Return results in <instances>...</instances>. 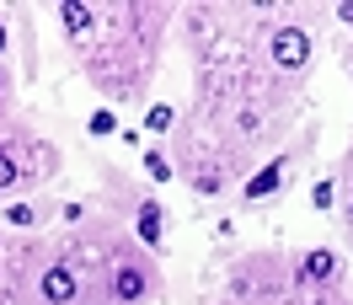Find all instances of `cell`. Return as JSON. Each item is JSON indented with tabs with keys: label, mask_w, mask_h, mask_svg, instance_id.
<instances>
[{
	"label": "cell",
	"mask_w": 353,
	"mask_h": 305,
	"mask_svg": "<svg viewBox=\"0 0 353 305\" xmlns=\"http://www.w3.org/2000/svg\"><path fill=\"white\" fill-rule=\"evenodd\" d=\"M134 236H139L145 252L166 246V209H161V198H134Z\"/></svg>",
	"instance_id": "obj_4"
},
{
	"label": "cell",
	"mask_w": 353,
	"mask_h": 305,
	"mask_svg": "<svg viewBox=\"0 0 353 305\" xmlns=\"http://www.w3.org/2000/svg\"><path fill=\"white\" fill-rule=\"evenodd\" d=\"M337 273H343V257L332 246H310L305 257H300V279H310V284H332Z\"/></svg>",
	"instance_id": "obj_6"
},
{
	"label": "cell",
	"mask_w": 353,
	"mask_h": 305,
	"mask_svg": "<svg viewBox=\"0 0 353 305\" xmlns=\"http://www.w3.org/2000/svg\"><path fill=\"white\" fill-rule=\"evenodd\" d=\"M348 75H353V70H348Z\"/></svg>",
	"instance_id": "obj_17"
},
{
	"label": "cell",
	"mask_w": 353,
	"mask_h": 305,
	"mask_svg": "<svg viewBox=\"0 0 353 305\" xmlns=\"http://www.w3.org/2000/svg\"><path fill=\"white\" fill-rule=\"evenodd\" d=\"M310 54H316V43H310V32L305 27H273L268 32V59H273V70H284V75H305L310 70Z\"/></svg>",
	"instance_id": "obj_2"
},
{
	"label": "cell",
	"mask_w": 353,
	"mask_h": 305,
	"mask_svg": "<svg viewBox=\"0 0 353 305\" xmlns=\"http://www.w3.org/2000/svg\"><path fill=\"white\" fill-rule=\"evenodd\" d=\"M6 97H11V70L0 65V102H6Z\"/></svg>",
	"instance_id": "obj_15"
},
{
	"label": "cell",
	"mask_w": 353,
	"mask_h": 305,
	"mask_svg": "<svg viewBox=\"0 0 353 305\" xmlns=\"http://www.w3.org/2000/svg\"><path fill=\"white\" fill-rule=\"evenodd\" d=\"M172 124H176V108H172V102H150V108H145V129H150L155 139H161V134H172Z\"/></svg>",
	"instance_id": "obj_10"
},
{
	"label": "cell",
	"mask_w": 353,
	"mask_h": 305,
	"mask_svg": "<svg viewBox=\"0 0 353 305\" xmlns=\"http://www.w3.org/2000/svg\"><path fill=\"white\" fill-rule=\"evenodd\" d=\"M38 300H43V305H75V300H81V273H75V262H70V257L48 262L43 273H38Z\"/></svg>",
	"instance_id": "obj_3"
},
{
	"label": "cell",
	"mask_w": 353,
	"mask_h": 305,
	"mask_svg": "<svg viewBox=\"0 0 353 305\" xmlns=\"http://www.w3.org/2000/svg\"><path fill=\"white\" fill-rule=\"evenodd\" d=\"M139 172L150 177V182H172V177H176V161L166 155V145H145V155H139Z\"/></svg>",
	"instance_id": "obj_8"
},
{
	"label": "cell",
	"mask_w": 353,
	"mask_h": 305,
	"mask_svg": "<svg viewBox=\"0 0 353 305\" xmlns=\"http://www.w3.org/2000/svg\"><path fill=\"white\" fill-rule=\"evenodd\" d=\"M54 17H59V27H65L70 38H86L91 27H97V11H91L86 0H59V11H54Z\"/></svg>",
	"instance_id": "obj_7"
},
{
	"label": "cell",
	"mask_w": 353,
	"mask_h": 305,
	"mask_svg": "<svg viewBox=\"0 0 353 305\" xmlns=\"http://www.w3.org/2000/svg\"><path fill=\"white\" fill-rule=\"evenodd\" d=\"M0 219H6V225H11V230H38V204H6V209H0Z\"/></svg>",
	"instance_id": "obj_9"
},
{
	"label": "cell",
	"mask_w": 353,
	"mask_h": 305,
	"mask_svg": "<svg viewBox=\"0 0 353 305\" xmlns=\"http://www.w3.org/2000/svg\"><path fill=\"white\" fill-rule=\"evenodd\" d=\"M337 22H343V27H353V0H343V6H337Z\"/></svg>",
	"instance_id": "obj_14"
},
{
	"label": "cell",
	"mask_w": 353,
	"mask_h": 305,
	"mask_svg": "<svg viewBox=\"0 0 353 305\" xmlns=\"http://www.w3.org/2000/svg\"><path fill=\"white\" fill-rule=\"evenodd\" d=\"M17 182H22V161H17L11 150H0V193L17 188Z\"/></svg>",
	"instance_id": "obj_13"
},
{
	"label": "cell",
	"mask_w": 353,
	"mask_h": 305,
	"mask_svg": "<svg viewBox=\"0 0 353 305\" xmlns=\"http://www.w3.org/2000/svg\"><path fill=\"white\" fill-rule=\"evenodd\" d=\"M332 204H337V177H316V182H310V209L327 215Z\"/></svg>",
	"instance_id": "obj_11"
},
{
	"label": "cell",
	"mask_w": 353,
	"mask_h": 305,
	"mask_svg": "<svg viewBox=\"0 0 353 305\" xmlns=\"http://www.w3.org/2000/svg\"><path fill=\"white\" fill-rule=\"evenodd\" d=\"M11 48V27H6V17H0V54Z\"/></svg>",
	"instance_id": "obj_16"
},
{
	"label": "cell",
	"mask_w": 353,
	"mask_h": 305,
	"mask_svg": "<svg viewBox=\"0 0 353 305\" xmlns=\"http://www.w3.org/2000/svg\"><path fill=\"white\" fill-rule=\"evenodd\" d=\"M284 182H289V155H273V161H268L257 177H246V182H241V198L263 204V198H273L279 188H284Z\"/></svg>",
	"instance_id": "obj_5"
},
{
	"label": "cell",
	"mask_w": 353,
	"mask_h": 305,
	"mask_svg": "<svg viewBox=\"0 0 353 305\" xmlns=\"http://www.w3.org/2000/svg\"><path fill=\"white\" fill-rule=\"evenodd\" d=\"M155 295V273L139 257H118L102 284V305H145Z\"/></svg>",
	"instance_id": "obj_1"
},
{
	"label": "cell",
	"mask_w": 353,
	"mask_h": 305,
	"mask_svg": "<svg viewBox=\"0 0 353 305\" xmlns=\"http://www.w3.org/2000/svg\"><path fill=\"white\" fill-rule=\"evenodd\" d=\"M86 134H97V139L118 134V112H112V108H91L86 112Z\"/></svg>",
	"instance_id": "obj_12"
}]
</instances>
